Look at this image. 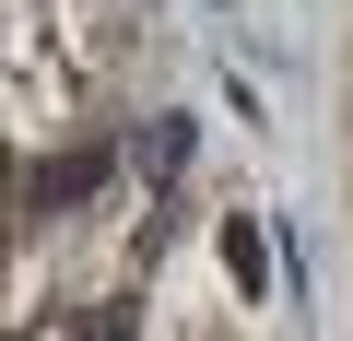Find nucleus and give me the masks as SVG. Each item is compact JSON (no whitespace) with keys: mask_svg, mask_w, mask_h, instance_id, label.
<instances>
[{"mask_svg":"<svg viewBox=\"0 0 353 341\" xmlns=\"http://www.w3.org/2000/svg\"><path fill=\"white\" fill-rule=\"evenodd\" d=\"M94 177H106V153H71V165H48V177H36V212H71Z\"/></svg>","mask_w":353,"mask_h":341,"instance_id":"obj_1","label":"nucleus"},{"mask_svg":"<svg viewBox=\"0 0 353 341\" xmlns=\"http://www.w3.org/2000/svg\"><path fill=\"white\" fill-rule=\"evenodd\" d=\"M224 271H236V282H248V294H259V282H271V247H259V224H248V212H236V224H224Z\"/></svg>","mask_w":353,"mask_h":341,"instance_id":"obj_2","label":"nucleus"}]
</instances>
